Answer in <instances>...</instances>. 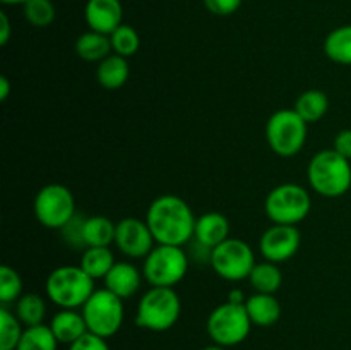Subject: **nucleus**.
I'll use <instances>...</instances> for the list:
<instances>
[{"mask_svg": "<svg viewBox=\"0 0 351 350\" xmlns=\"http://www.w3.org/2000/svg\"><path fill=\"white\" fill-rule=\"evenodd\" d=\"M14 312L19 318L24 326H36L43 325V319L47 316V304L40 294L27 292L19 297V301L14 304Z\"/></svg>", "mask_w": 351, "mask_h": 350, "instance_id": "obj_26", "label": "nucleus"}, {"mask_svg": "<svg viewBox=\"0 0 351 350\" xmlns=\"http://www.w3.org/2000/svg\"><path fill=\"white\" fill-rule=\"evenodd\" d=\"M34 216L47 229L60 230L75 215V199L64 184H47L34 198Z\"/></svg>", "mask_w": 351, "mask_h": 350, "instance_id": "obj_10", "label": "nucleus"}, {"mask_svg": "<svg viewBox=\"0 0 351 350\" xmlns=\"http://www.w3.org/2000/svg\"><path fill=\"white\" fill-rule=\"evenodd\" d=\"M191 257L180 246L156 244L144 257L143 275L151 287L173 288L185 278Z\"/></svg>", "mask_w": 351, "mask_h": 350, "instance_id": "obj_5", "label": "nucleus"}, {"mask_svg": "<svg viewBox=\"0 0 351 350\" xmlns=\"http://www.w3.org/2000/svg\"><path fill=\"white\" fill-rule=\"evenodd\" d=\"M23 14L34 27H47L57 17L55 3L51 0H27L23 5Z\"/></svg>", "mask_w": 351, "mask_h": 350, "instance_id": "obj_30", "label": "nucleus"}, {"mask_svg": "<svg viewBox=\"0 0 351 350\" xmlns=\"http://www.w3.org/2000/svg\"><path fill=\"white\" fill-rule=\"evenodd\" d=\"M295 112L307 124L319 122L329 110V98L321 89H307L295 102Z\"/></svg>", "mask_w": 351, "mask_h": 350, "instance_id": "obj_22", "label": "nucleus"}, {"mask_svg": "<svg viewBox=\"0 0 351 350\" xmlns=\"http://www.w3.org/2000/svg\"><path fill=\"white\" fill-rule=\"evenodd\" d=\"M143 277L144 275H141V271L132 263L117 261L112 270L108 271V275L103 278V281H105V288H108L112 294L125 301V299H130L134 294H137Z\"/></svg>", "mask_w": 351, "mask_h": 350, "instance_id": "obj_15", "label": "nucleus"}, {"mask_svg": "<svg viewBox=\"0 0 351 350\" xmlns=\"http://www.w3.org/2000/svg\"><path fill=\"white\" fill-rule=\"evenodd\" d=\"M182 302L175 288L151 287L137 304L136 325L143 329L168 331L180 319Z\"/></svg>", "mask_w": 351, "mask_h": 350, "instance_id": "obj_4", "label": "nucleus"}, {"mask_svg": "<svg viewBox=\"0 0 351 350\" xmlns=\"http://www.w3.org/2000/svg\"><path fill=\"white\" fill-rule=\"evenodd\" d=\"M195 216L185 199L163 194L154 199L146 211V223L156 244L180 246L191 242L195 232Z\"/></svg>", "mask_w": 351, "mask_h": 350, "instance_id": "obj_1", "label": "nucleus"}, {"mask_svg": "<svg viewBox=\"0 0 351 350\" xmlns=\"http://www.w3.org/2000/svg\"><path fill=\"white\" fill-rule=\"evenodd\" d=\"M252 326L245 304H233L228 301L213 309L206 321L209 338L225 349L245 342Z\"/></svg>", "mask_w": 351, "mask_h": 350, "instance_id": "obj_6", "label": "nucleus"}, {"mask_svg": "<svg viewBox=\"0 0 351 350\" xmlns=\"http://www.w3.org/2000/svg\"><path fill=\"white\" fill-rule=\"evenodd\" d=\"M308 124L295 110H278L267 119L266 139L278 156H295L305 146Z\"/></svg>", "mask_w": 351, "mask_h": 350, "instance_id": "obj_7", "label": "nucleus"}, {"mask_svg": "<svg viewBox=\"0 0 351 350\" xmlns=\"http://www.w3.org/2000/svg\"><path fill=\"white\" fill-rule=\"evenodd\" d=\"M81 309L86 325H88V331L106 340L119 333L125 318L123 301L112 294L108 288H99L93 292L91 297Z\"/></svg>", "mask_w": 351, "mask_h": 350, "instance_id": "obj_9", "label": "nucleus"}, {"mask_svg": "<svg viewBox=\"0 0 351 350\" xmlns=\"http://www.w3.org/2000/svg\"><path fill=\"white\" fill-rule=\"evenodd\" d=\"M113 244L123 256L130 257V259H139V257L144 259L156 246V240H154L146 220L143 222V220L129 216L117 223L115 242Z\"/></svg>", "mask_w": 351, "mask_h": 350, "instance_id": "obj_13", "label": "nucleus"}, {"mask_svg": "<svg viewBox=\"0 0 351 350\" xmlns=\"http://www.w3.org/2000/svg\"><path fill=\"white\" fill-rule=\"evenodd\" d=\"M69 350H110V347L106 343V338L93 335V333H86L77 342L69 345Z\"/></svg>", "mask_w": 351, "mask_h": 350, "instance_id": "obj_34", "label": "nucleus"}, {"mask_svg": "<svg viewBox=\"0 0 351 350\" xmlns=\"http://www.w3.org/2000/svg\"><path fill=\"white\" fill-rule=\"evenodd\" d=\"M332 150L338 151L346 160H351V129H343L336 134Z\"/></svg>", "mask_w": 351, "mask_h": 350, "instance_id": "obj_35", "label": "nucleus"}, {"mask_svg": "<svg viewBox=\"0 0 351 350\" xmlns=\"http://www.w3.org/2000/svg\"><path fill=\"white\" fill-rule=\"evenodd\" d=\"M26 326L7 305L0 309V350H16Z\"/></svg>", "mask_w": 351, "mask_h": 350, "instance_id": "obj_28", "label": "nucleus"}, {"mask_svg": "<svg viewBox=\"0 0 351 350\" xmlns=\"http://www.w3.org/2000/svg\"><path fill=\"white\" fill-rule=\"evenodd\" d=\"M10 33H12V27H10L9 17H7L5 12H0V45L2 47L9 43Z\"/></svg>", "mask_w": 351, "mask_h": 350, "instance_id": "obj_36", "label": "nucleus"}, {"mask_svg": "<svg viewBox=\"0 0 351 350\" xmlns=\"http://www.w3.org/2000/svg\"><path fill=\"white\" fill-rule=\"evenodd\" d=\"M86 24L96 33L112 34L123 19V7L120 0H88L84 7Z\"/></svg>", "mask_w": 351, "mask_h": 350, "instance_id": "obj_14", "label": "nucleus"}, {"mask_svg": "<svg viewBox=\"0 0 351 350\" xmlns=\"http://www.w3.org/2000/svg\"><path fill=\"white\" fill-rule=\"evenodd\" d=\"M211 268L218 277L228 281H242L250 277L256 266L254 250L245 240L228 237L211 250Z\"/></svg>", "mask_w": 351, "mask_h": 350, "instance_id": "obj_11", "label": "nucleus"}, {"mask_svg": "<svg viewBox=\"0 0 351 350\" xmlns=\"http://www.w3.org/2000/svg\"><path fill=\"white\" fill-rule=\"evenodd\" d=\"M324 54L339 65H351V24H345L326 36Z\"/></svg>", "mask_w": 351, "mask_h": 350, "instance_id": "obj_23", "label": "nucleus"}, {"mask_svg": "<svg viewBox=\"0 0 351 350\" xmlns=\"http://www.w3.org/2000/svg\"><path fill=\"white\" fill-rule=\"evenodd\" d=\"M307 178L317 194L339 198L351 189V163L332 148L322 150L308 161Z\"/></svg>", "mask_w": 351, "mask_h": 350, "instance_id": "obj_2", "label": "nucleus"}, {"mask_svg": "<svg viewBox=\"0 0 351 350\" xmlns=\"http://www.w3.org/2000/svg\"><path fill=\"white\" fill-rule=\"evenodd\" d=\"M48 326H50V329L53 331L58 343H64V345H72V343L77 342L81 336L89 333L88 325H86L84 321V316H82V312H79L77 309H60V311L51 318Z\"/></svg>", "mask_w": 351, "mask_h": 350, "instance_id": "obj_17", "label": "nucleus"}, {"mask_svg": "<svg viewBox=\"0 0 351 350\" xmlns=\"http://www.w3.org/2000/svg\"><path fill=\"white\" fill-rule=\"evenodd\" d=\"M23 295V278L12 266H0V302L2 305L16 304Z\"/></svg>", "mask_w": 351, "mask_h": 350, "instance_id": "obj_31", "label": "nucleus"}, {"mask_svg": "<svg viewBox=\"0 0 351 350\" xmlns=\"http://www.w3.org/2000/svg\"><path fill=\"white\" fill-rule=\"evenodd\" d=\"M58 340L48 325H36L24 328L16 350H57Z\"/></svg>", "mask_w": 351, "mask_h": 350, "instance_id": "obj_27", "label": "nucleus"}, {"mask_svg": "<svg viewBox=\"0 0 351 350\" xmlns=\"http://www.w3.org/2000/svg\"><path fill=\"white\" fill-rule=\"evenodd\" d=\"M129 62L125 57L117 54H110L108 57L98 62V67H96V79L105 89L122 88L129 79Z\"/></svg>", "mask_w": 351, "mask_h": 350, "instance_id": "obj_19", "label": "nucleus"}, {"mask_svg": "<svg viewBox=\"0 0 351 350\" xmlns=\"http://www.w3.org/2000/svg\"><path fill=\"white\" fill-rule=\"evenodd\" d=\"M95 280L81 266H58L45 283L47 297L60 309H79L95 292Z\"/></svg>", "mask_w": 351, "mask_h": 350, "instance_id": "obj_3", "label": "nucleus"}, {"mask_svg": "<svg viewBox=\"0 0 351 350\" xmlns=\"http://www.w3.org/2000/svg\"><path fill=\"white\" fill-rule=\"evenodd\" d=\"M110 41H112L113 54L122 55V57L129 58L134 54H137L141 47L139 33L134 30L129 24H120L112 34H110Z\"/></svg>", "mask_w": 351, "mask_h": 350, "instance_id": "obj_29", "label": "nucleus"}, {"mask_svg": "<svg viewBox=\"0 0 351 350\" xmlns=\"http://www.w3.org/2000/svg\"><path fill=\"white\" fill-rule=\"evenodd\" d=\"M230 237V222L223 213L209 211L195 220L194 240L202 246L215 249Z\"/></svg>", "mask_w": 351, "mask_h": 350, "instance_id": "obj_16", "label": "nucleus"}, {"mask_svg": "<svg viewBox=\"0 0 351 350\" xmlns=\"http://www.w3.org/2000/svg\"><path fill=\"white\" fill-rule=\"evenodd\" d=\"M117 223L103 215H95L86 218L82 226V240L86 247H110L115 242Z\"/></svg>", "mask_w": 351, "mask_h": 350, "instance_id": "obj_20", "label": "nucleus"}, {"mask_svg": "<svg viewBox=\"0 0 351 350\" xmlns=\"http://www.w3.org/2000/svg\"><path fill=\"white\" fill-rule=\"evenodd\" d=\"M267 218L280 225H298L312 209V198L302 185L288 182L271 189L264 202Z\"/></svg>", "mask_w": 351, "mask_h": 350, "instance_id": "obj_8", "label": "nucleus"}, {"mask_svg": "<svg viewBox=\"0 0 351 350\" xmlns=\"http://www.w3.org/2000/svg\"><path fill=\"white\" fill-rule=\"evenodd\" d=\"M9 95H10V81L7 75H2V78H0V100L5 102V100L9 98Z\"/></svg>", "mask_w": 351, "mask_h": 350, "instance_id": "obj_38", "label": "nucleus"}, {"mask_svg": "<svg viewBox=\"0 0 351 350\" xmlns=\"http://www.w3.org/2000/svg\"><path fill=\"white\" fill-rule=\"evenodd\" d=\"M302 244L300 230L297 225H280L273 223L261 235L259 247L264 259L271 263H285L298 253Z\"/></svg>", "mask_w": 351, "mask_h": 350, "instance_id": "obj_12", "label": "nucleus"}, {"mask_svg": "<svg viewBox=\"0 0 351 350\" xmlns=\"http://www.w3.org/2000/svg\"><path fill=\"white\" fill-rule=\"evenodd\" d=\"M75 54L86 62H101L103 58L113 54L112 41H110L108 34L89 30L82 33L75 41Z\"/></svg>", "mask_w": 351, "mask_h": 350, "instance_id": "obj_21", "label": "nucleus"}, {"mask_svg": "<svg viewBox=\"0 0 351 350\" xmlns=\"http://www.w3.org/2000/svg\"><path fill=\"white\" fill-rule=\"evenodd\" d=\"M115 257L110 247H86L82 253L81 264L79 266L93 278V280H99L108 275L115 264Z\"/></svg>", "mask_w": 351, "mask_h": 350, "instance_id": "obj_25", "label": "nucleus"}, {"mask_svg": "<svg viewBox=\"0 0 351 350\" xmlns=\"http://www.w3.org/2000/svg\"><path fill=\"white\" fill-rule=\"evenodd\" d=\"M84 215L81 213H75L72 216V220L69 223H65L60 229L62 237H64L65 242L72 247H86L84 240H82V226H84Z\"/></svg>", "mask_w": 351, "mask_h": 350, "instance_id": "obj_32", "label": "nucleus"}, {"mask_svg": "<svg viewBox=\"0 0 351 350\" xmlns=\"http://www.w3.org/2000/svg\"><path fill=\"white\" fill-rule=\"evenodd\" d=\"M249 281L254 290L259 294H276L283 285V275L276 263L263 261V263H256V266L252 268Z\"/></svg>", "mask_w": 351, "mask_h": 350, "instance_id": "obj_24", "label": "nucleus"}, {"mask_svg": "<svg viewBox=\"0 0 351 350\" xmlns=\"http://www.w3.org/2000/svg\"><path fill=\"white\" fill-rule=\"evenodd\" d=\"M0 2L5 3V5H24L27 0H0Z\"/></svg>", "mask_w": 351, "mask_h": 350, "instance_id": "obj_39", "label": "nucleus"}, {"mask_svg": "<svg viewBox=\"0 0 351 350\" xmlns=\"http://www.w3.org/2000/svg\"><path fill=\"white\" fill-rule=\"evenodd\" d=\"M202 350H226V349H225V347H221V345H216V343H215V345L204 347V349H202Z\"/></svg>", "mask_w": 351, "mask_h": 350, "instance_id": "obj_40", "label": "nucleus"}, {"mask_svg": "<svg viewBox=\"0 0 351 350\" xmlns=\"http://www.w3.org/2000/svg\"><path fill=\"white\" fill-rule=\"evenodd\" d=\"M247 314L254 326L269 328L276 325L281 318V304L274 294H259L256 292L245 301Z\"/></svg>", "mask_w": 351, "mask_h": 350, "instance_id": "obj_18", "label": "nucleus"}, {"mask_svg": "<svg viewBox=\"0 0 351 350\" xmlns=\"http://www.w3.org/2000/svg\"><path fill=\"white\" fill-rule=\"evenodd\" d=\"M243 0H204L206 9L215 16H232L240 9Z\"/></svg>", "mask_w": 351, "mask_h": 350, "instance_id": "obj_33", "label": "nucleus"}, {"mask_svg": "<svg viewBox=\"0 0 351 350\" xmlns=\"http://www.w3.org/2000/svg\"><path fill=\"white\" fill-rule=\"evenodd\" d=\"M247 297L245 294H243V290H240V288H233V290H230L228 294V302H233V304H245Z\"/></svg>", "mask_w": 351, "mask_h": 350, "instance_id": "obj_37", "label": "nucleus"}]
</instances>
